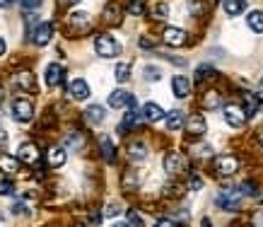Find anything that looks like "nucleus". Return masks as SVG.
I'll return each instance as SVG.
<instances>
[{"label":"nucleus","instance_id":"f257e3e1","mask_svg":"<svg viewBox=\"0 0 263 227\" xmlns=\"http://www.w3.org/2000/svg\"><path fill=\"white\" fill-rule=\"evenodd\" d=\"M94 51L101 56V58H114V56L121 54V44L111 34H97L94 37Z\"/></svg>","mask_w":263,"mask_h":227},{"label":"nucleus","instance_id":"f03ea898","mask_svg":"<svg viewBox=\"0 0 263 227\" xmlns=\"http://www.w3.org/2000/svg\"><path fill=\"white\" fill-rule=\"evenodd\" d=\"M239 200H242L239 189H225V191H220V193H218L215 203H218L222 210H236V208H239Z\"/></svg>","mask_w":263,"mask_h":227},{"label":"nucleus","instance_id":"7ed1b4c3","mask_svg":"<svg viewBox=\"0 0 263 227\" xmlns=\"http://www.w3.org/2000/svg\"><path fill=\"white\" fill-rule=\"evenodd\" d=\"M12 116H15V121H19V123L32 121V116H34V104L29 99H15L12 102Z\"/></svg>","mask_w":263,"mask_h":227},{"label":"nucleus","instance_id":"20e7f679","mask_svg":"<svg viewBox=\"0 0 263 227\" xmlns=\"http://www.w3.org/2000/svg\"><path fill=\"white\" fill-rule=\"evenodd\" d=\"M246 111L244 107H239V104H227L225 107V121L229 123L232 128H242L246 123Z\"/></svg>","mask_w":263,"mask_h":227},{"label":"nucleus","instance_id":"39448f33","mask_svg":"<svg viewBox=\"0 0 263 227\" xmlns=\"http://www.w3.org/2000/svg\"><path fill=\"white\" fill-rule=\"evenodd\" d=\"M236 169H239V160H236L234 155H220L218 160H215V172L220 176H232Z\"/></svg>","mask_w":263,"mask_h":227},{"label":"nucleus","instance_id":"423d86ee","mask_svg":"<svg viewBox=\"0 0 263 227\" xmlns=\"http://www.w3.org/2000/svg\"><path fill=\"white\" fill-rule=\"evenodd\" d=\"M183 169H186V160H183L181 153H167V157H164V172L167 174H181Z\"/></svg>","mask_w":263,"mask_h":227},{"label":"nucleus","instance_id":"0eeeda50","mask_svg":"<svg viewBox=\"0 0 263 227\" xmlns=\"http://www.w3.org/2000/svg\"><path fill=\"white\" fill-rule=\"evenodd\" d=\"M109 107L111 109H123V107H136V99L133 94L126 90H114L109 94Z\"/></svg>","mask_w":263,"mask_h":227},{"label":"nucleus","instance_id":"6e6552de","mask_svg":"<svg viewBox=\"0 0 263 227\" xmlns=\"http://www.w3.org/2000/svg\"><path fill=\"white\" fill-rule=\"evenodd\" d=\"M162 41L167 46H183L186 44V32L179 27H167L162 32Z\"/></svg>","mask_w":263,"mask_h":227},{"label":"nucleus","instance_id":"1a4fd4ad","mask_svg":"<svg viewBox=\"0 0 263 227\" xmlns=\"http://www.w3.org/2000/svg\"><path fill=\"white\" fill-rule=\"evenodd\" d=\"M186 131H189L191 136H203V133L208 131V123H205L203 114H191V116L186 118Z\"/></svg>","mask_w":263,"mask_h":227},{"label":"nucleus","instance_id":"9d476101","mask_svg":"<svg viewBox=\"0 0 263 227\" xmlns=\"http://www.w3.org/2000/svg\"><path fill=\"white\" fill-rule=\"evenodd\" d=\"M32 37H34V44L37 46H46L54 37V27L48 24V22H39L37 29L32 32Z\"/></svg>","mask_w":263,"mask_h":227},{"label":"nucleus","instance_id":"9b49d317","mask_svg":"<svg viewBox=\"0 0 263 227\" xmlns=\"http://www.w3.org/2000/svg\"><path fill=\"white\" fill-rule=\"evenodd\" d=\"M17 160H22V164H37L39 162V150L34 143H22L17 150Z\"/></svg>","mask_w":263,"mask_h":227},{"label":"nucleus","instance_id":"f8f14e48","mask_svg":"<svg viewBox=\"0 0 263 227\" xmlns=\"http://www.w3.org/2000/svg\"><path fill=\"white\" fill-rule=\"evenodd\" d=\"M70 97H73L75 102H85L87 97H90V85L82 80V78L73 80L70 82Z\"/></svg>","mask_w":263,"mask_h":227},{"label":"nucleus","instance_id":"ddd939ff","mask_svg":"<svg viewBox=\"0 0 263 227\" xmlns=\"http://www.w3.org/2000/svg\"><path fill=\"white\" fill-rule=\"evenodd\" d=\"M172 90H174V97H179V99H186V97L191 94V82L186 80L183 75H174Z\"/></svg>","mask_w":263,"mask_h":227},{"label":"nucleus","instance_id":"4468645a","mask_svg":"<svg viewBox=\"0 0 263 227\" xmlns=\"http://www.w3.org/2000/svg\"><path fill=\"white\" fill-rule=\"evenodd\" d=\"M104 118H107V114H104V107H99V104H92V107H87V109H85V121H87V123H92V126H99V123H104Z\"/></svg>","mask_w":263,"mask_h":227},{"label":"nucleus","instance_id":"2eb2a0df","mask_svg":"<svg viewBox=\"0 0 263 227\" xmlns=\"http://www.w3.org/2000/svg\"><path fill=\"white\" fill-rule=\"evenodd\" d=\"M63 82V68L58 63H48L46 65V85L48 87H56V85H61Z\"/></svg>","mask_w":263,"mask_h":227},{"label":"nucleus","instance_id":"dca6fc26","mask_svg":"<svg viewBox=\"0 0 263 227\" xmlns=\"http://www.w3.org/2000/svg\"><path fill=\"white\" fill-rule=\"evenodd\" d=\"M181 126H186V116H183L181 109H172L167 114V128L169 131H179Z\"/></svg>","mask_w":263,"mask_h":227},{"label":"nucleus","instance_id":"f3484780","mask_svg":"<svg viewBox=\"0 0 263 227\" xmlns=\"http://www.w3.org/2000/svg\"><path fill=\"white\" fill-rule=\"evenodd\" d=\"M19 169V160L17 157H12V155H0V172H5V174H17Z\"/></svg>","mask_w":263,"mask_h":227},{"label":"nucleus","instance_id":"a211bd4d","mask_svg":"<svg viewBox=\"0 0 263 227\" xmlns=\"http://www.w3.org/2000/svg\"><path fill=\"white\" fill-rule=\"evenodd\" d=\"M143 116H145L147 121H160V118L167 116V114H164V109L160 107V104H154V102H147L145 107H143Z\"/></svg>","mask_w":263,"mask_h":227},{"label":"nucleus","instance_id":"6ab92c4d","mask_svg":"<svg viewBox=\"0 0 263 227\" xmlns=\"http://www.w3.org/2000/svg\"><path fill=\"white\" fill-rule=\"evenodd\" d=\"M246 24H249L251 32L261 34L263 32V12L261 10H251V12H249V17H246Z\"/></svg>","mask_w":263,"mask_h":227},{"label":"nucleus","instance_id":"aec40b11","mask_svg":"<svg viewBox=\"0 0 263 227\" xmlns=\"http://www.w3.org/2000/svg\"><path fill=\"white\" fill-rule=\"evenodd\" d=\"M222 8H225V12L229 17H236V15H242L246 10V0H225Z\"/></svg>","mask_w":263,"mask_h":227},{"label":"nucleus","instance_id":"412c9836","mask_svg":"<svg viewBox=\"0 0 263 227\" xmlns=\"http://www.w3.org/2000/svg\"><path fill=\"white\" fill-rule=\"evenodd\" d=\"M140 114H138V109H130L126 114V116H123V121H121V126H118V131H121V133H126V131H130V128L133 126H138V123H140Z\"/></svg>","mask_w":263,"mask_h":227},{"label":"nucleus","instance_id":"4be33fe9","mask_svg":"<svg viewBox=\"0 0 263 227\" xmlns=\"http://www.w3.org/2000/svg\"><path fill=\"white\" fill-rule=\"evenodd\" d=\"M65 157H68V155H65L63 147H51V150H48V155H46V160H48V164H51V167H63Z\"/></svg>","mask_w":263,"mask_h":227},{"label":"nucleus","instance_id":"5701e85b","mask_svg":"<svg viewBox=\"0 0 263 227\" xmlns=\"http://www.w3.org/2000/svg\"><path fill=\"white\" fill-rule=\"evenodd\" d=\"M12 80H15V85H17V87H22V90H27V92L34 90V75L27 73V70L17 73L15 78H12Z\"/></svg>","mask_w":263,"mask_h":227},{"label":"nucleus","instance_id":"b1692460","mask_svg":"<svg viewBox=\"0 0 263 227\" xmlns=\"http://www.w3.org/2000/svg\"><path fill=\"white\" fill-rule=\"evenodd\" d=\"M244 102H246V116H256L258 114V109H261V99L256 97V94H244Z\"/></svg>","mask_w":263,"mask_h":227},{"label":"nucleus","instance_id":"393cba45","mask_svg":"<svg viewBox=\"0 0 263 227\" xmlns=\"http://www.w3.org/2000/svg\"><path fill=\"white\" fill-rule=\"evenodd\" d=\"M104 19H107L109 24H116L118 19H121V8H118V3H109V5L104 8Z\"/></svg>","mask_w":263,"mask_h":227},{"label":"nucleus","instance_id":"a878e982","mask_svg":"<svg viewBox=\"0 0 263 227\" xmlns=\"http://www.w3.org/2000/svg\"><path fill=\"white\" fill-rule=\"evenodd\" d=\"M68 22L73 24V27H90V15L87 12H70L68 15Z\"/></svg>","mask_w":263,"mask_h":227},{"label":"nucleus","instance_id":"bb28decb","mask_svg":"<svg viewBox=\"0 0 263 227\" xmlns=\"http://www.w3.org/2000/svg\"><path fill=\"white\" fill-rule=\"evenodd\" d=\"M150 15H152L154 19H167V17H169V5H167L164 0H160V3H154V5H152Z\"/></svg>","mask_w":263,"mask_h":227},{"label":"nucleus","instance_id":"cd10ccee","mask_svg":"<svg viewBox=\"0 0 263 227\" xmlns=\"http://www.w3.org/2000/svg\"><path fill=\"white\" fill-rule=\"evenodd\" d=\"M128 155H130V160H145V157H147L145 143H130V147H128Z\"/></svg>","mask_w":263,"mask_h":227},{"label":"nucleus","instance_id":"c85d7f7f","mask_svg":"<svg viewBox=\"0 0 263 227\" xmlns=\"http://www.w3.org/2000/svg\"><path fill=\"white\" fill-rule=\"evenodd\" d=\"M114 78H116L118 82H128V80H130V65H128V63H118L116 70H114Z\"/></svg>","mask_w":263,"mask_h":227},{"label":"nucleus","instance_id":"c756f323","mask_svg":"<svg viewBox=\"0 0 263 227\" xmlns=\"http://www.w3.org/2000/svg\"><path fill=\"white\" fill-rule=\"evenodd\" d=\"M220 94L218 92H208L205 97H203V109H218L220 107Z\"/></svg>","mask_w":263,"mask_h":227},{"label":"nucleus","instance_id":"7c9ffc66","mask_svg":"<svg viewBox=\"0 0 263 227\" xmlns=\"http://www.w3.org/2000/svg\"><path fill=\"white\" fill-rule=\"evenodd\" d=\"M101 155L107 162H114V145H111L109 138H101Z\"/></svg>","mask_w":263,"mask_h":227},{"label":"nucleus","instance_id":"2f4dec72","mask_svg":"<svg viewBox=\"0 0 263 227\" xmlns=\"http://www.w3.org/2000/svg\"><path fill=\"white\" fill-rule=\"evenodd\" d=\"M65 145L73 147V150H80L82 145H85V140H82V136H77V133H68V138H65Z\"/></svg>","mask_w":263,"mask_h":227},{"label":"nucleus","instance_id":"473e14b6","mask_svg":"<svg viewBox=\"0 0 263 227\" xmlns=\"http://www.w3.org/2000/svg\"><path fill=\"white\" fill-rule=\"evenodd\" d=\"M143 73H145V80H150V82H154V80H160V78H162V70H160L157 65H145V68H143Z\"/></svg>","mask_w":263,"mask_h":227},{"label":"nucleus","instance_id":"72a5a7b5","mask_svg":"<svg viewBox=\"0 0 263 227\" xmlns=\"http://www.w3.org/2000/svg\"><path fill=\"white\" fill-rule=\"evenodd\" d=\"M213 73H215V70H213L210 65H200L198 70H196V80H198V82L208 80V78H213Z\"/></svg>","mask_w":263,"mask_h":227},{"label":"nucleus","instance_id":"f704fd0d","mask_svg":"<svg viewBox=\"0 0 263 227\" xmlns=\"http://www.w3.org/2000/svg\"><path fill=\"white\" fill-rule=\"evenodd\" d=\"M189 8H191V15H196V17H200V15L205 12V5H203L200 0H191Z\"/></svg>","mask_w":263,"mask_h":227},{"label":"nucleus","instance_id":"c9c22d12","mask_svg":"<svg viewBox=\"0 0 263 227\" xmlns=\"http://www.w3.org/2000/svg\"><path fill=\"white\" fill-rule=\"evenodd\" d=\"M128 222H130V227H145V222H143V218L138 215L136 210H130V213H128Z\"/></svg>","mask_w":263,"mask_h":227},{"label":"nucleus","instance_id":"e433bc0d","mask_svg":"<svg viewBox=\"0 0 263 227\" xmlns=\"http://www.w3.org/2000/svg\"><path fill=\"white\" fill-rule=\"evenodd\" d=\"M12 193H15L12 182H0V196H12Z\"/></svg>","mask_w":263,"mask_h":227},{"label":"nucleus","instance_id":"4c0bfd02","mask_svg":"<svg viewBox=\"0 0 263 227\" xmlns=\"http://www.w3.org/2000/svg\"><path fill=\"white\" fill-rule=\"evenodd\" d=\"M200 186H203V179L193 174V176H191V179H189V189H191V191H198Z\"/></svg>","mask_w":263,"mask_h":227},{"label":"nucleus","instance_id":"58836bf2","mask_svg":"<svg viewBox=\"0 0 263 227\" xmlns=\"http://www.w3.org/2000/svg\"><path fill=\"white\" fill-rule=\"evenodd\" d=\"M242 191H244L246 196H256V193H258V191H256V184H251V182L242 184Z\"/></svg>","mask_w":263,"mask_h":227},{"label":"nucleus","instance_id":"ea45409f","mask_svg":"<svg viewBox=\"0 0 263 227\" xmlns=\"http://www.w3.org/2000/svg\"><path fill=\"white\" fill-rule=\"evenodd\" d=\"M118 213H121V206H116V203H111L109 208L104 210V215H109V218H116Z\"/></svg>","mask_w":263,"mask_h":227},{"label":"nucleus","instance_id":"a19ab883","mask_svg":"<svg viewBox=\"0 0 263 227\" xmlns=\"http://www.w3.org/2000/svg\"><path fill=\"white\" fill-rule=\"evenodd\" d=\"M22 3V8H27V10H34L41 5V0H19Z\"/></svg>","mask_w":263,"mask_h":227},{"label":"nucleus","instance_id":"79ce46f5","mask_svg":"<svg viewBox=\"0 0 263 227\" xmlns=\"http://www.w3.org/2000/svg\"><path fill=\"white\" fill-rule=\"evenodd\" d=\"M128 12H130V15H143V5H140V0H136V3L128 8Z\"/></svg>","mask_w":263,"mask_h":227},{"label":"nucleus","instance_id":"37998d69","mask_svg":"<svg viewBox=\"0 0 263 227\" xmlns=\"http://www.w3.org/2000/svg\"><path fill=\"white\" fill-rule=\"evenodd\" d=\"M193 155H198V157H205V155H210V145H200V147H193Z\"/></svg>","mask_w":263,"mask_h":227},{"label":"nucleus","instance_id":"c03bdc74","mask_svg":"<svg viewBox=\"0 0 263 227\" xmlns=\"http://www.w3.org/2000/svg\"><path fill=\"white\" fill-rule=\"evenodd\" d=\"M154 227H174V222L169 218H162V220H157V222H154Z\"/></svg>","mask_w":263,"mask_h":227},{"label":"nucleus","instance_id":"a18cd8bd","mask_svg":"<svg viewBox=\"0 0 263 227\" xmlns=\"http://www.w3.org/2000/svg\"><path fill=\"white\" fill-rule=\"evenodd\" d=\"M138 44H140V48H152V46H154V41H150V39H140Z\"/></svg>","mask_w":263,"mask_h":227},{"label":"nucleus","instance_id":"49530a36","mask_svg":"<svg viewBox=\"0 0 263 227\" xmlns=\"http://www.w3.org/2000/svg\"><path fill=\"white\" fill-rule=\"evenodd\" d=\"M8 143V131H0V145H5Z\"/></svg>","mask_w":263,"mask_h":227},{"label":"nucleus","instance_id":"de8ad7c7","mask_svg":"<svg viewBox=\"0 0 263 227\" xmlns=\"http://www.w3.org/2000/svg\"><path fill=\"white\" fill-rule=\"evenodd\" d=\"M15 213H22V210H27V206H24V203H15Z\"/></svg>","mask_w":263,"mask_h":227},{"label":"nucleus","instance_id":"09e8293b","mask_svg":"<svg viewBox=\"0 0 263 227\" xmlns=\"http://www.w3.org/2000/svg\"><path fill=\"white\" fill-rule=\"evenodd\" d=\"M5 48H8V44H5V39H3V37H0V56H3V54H5Z\"/></svg>","mask_w":263,"mask_h":227},{"label":"nucleus","instance_id":"8fccbe9b","mask_svg":"<svg viewBox=\"0 0 263 227\" xmlns=\"http://www.w3.org/2000/svg\"><path fill=\"white\" fill-rule=\"evenodd\" d=\"M63 5H73V3H80V0H61Z\"/></svg>","mask_w":263,"mask_h":227},{"label":"nucleus","instance_id":"3c124183","mask_svg":"<svg viewBox=\"0 0 263 227\" xmlns=\"http://www.w3.org/2000/svg\"><path fill=\"white\" fill-rule=\"evenodd\" d=\"M111 227H130V225H126V222H116V225H111Z\"/></svg>","mask_w":263,"mask_h":227},{"label":"nucleus","instance_id":"603ef678","mask_svg":"<svg viewBox=\"0 0 263 227\" xmlns=\"http://www.w3.org/2000/svg\"><path fill=\"white\" fill-rule=\"evenodd\" d=\"M258 143H261V145H263V131H261V136H258Z\"/></svg>","mask_w":263,"mask_h":227},{"label":"nucleus","instance_id":"864d4df0","mask_svg":"<svg viewBox=\"0 0 263 227\" xmlns=\"http://www.w3.org/2000/svg\"><path fill=\"white\" fill-rule=\"evenodd\" d=\"M0 102H3V90H0Z\"/></svg>","mask_w":263,"mask_h":227},{"label":"nucleus","instance_id":"5fc2aeb1","mask_svg":"<svg viewBox=\"0 0 263 227\" xmlns=\"http://www.w3.org/2000/svg\"><path fill=\"white\" fill-rule=\"evenodd\" d=\"M5 3H12V0H5Z\"/></svg>","mask_w":263,"mask_h":227}]
</instances>
